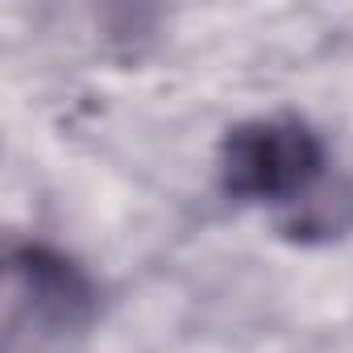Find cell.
I'll return each instance as SVG.
<instances>
[{
	"label": "cell",
	"instance_id": "2",
	"mask_svg": "<svg viewBox=\"0 0 353 353\" xmlns=\"http://www.w3.org/2000/svg\"><path fill=\"white\" fill-rule=\"evenodd\" d=\"M96 307L92 279L46 245H21L9 254V283H5V324L9 345L21 336H63L88 324Z\"/></svg>",
	"mask_w": 353,
	"mask_h": 353
},
{
	"label": "cell",
	"instance_id": "3",
	"mask_svg": "<svg viewBox=\"0 0 353 353\" xmlns=\"http://www.w3.org/2000/svg\"><path fill=\"white\" fill-rule=\"evenodd\" d=\"M349 225H353V192L328 188V192H307L299 204H291L283 233L312 241V237H341Z\"/></svg>",
	"mask_w": 353,
	"mask_h": 353
},
{
	"label": "cell",
	"instance_id": "1",
	"mask_svg": "<svg viewBox=\"0 0 353 353\" xmlns=\"http://www.w3.org/2000/svg\"><path fill=\"white\" fill-rule=\"evenodd\" d=\"M324 170L320 137L295 117H262L229 129L221 145V188L233 200L299 204Z\"/></svg>",
	"mask_w": 353,
	"mask_h": 353
}]
</instances>
